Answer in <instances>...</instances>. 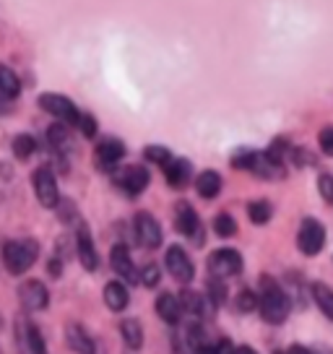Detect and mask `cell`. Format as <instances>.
Instances as JSON below:
<instances>
[{"instance_id": "cell-1", "label": "cell", "mask_w": 333, "mask_h": 354, "mask_svg": "<svg viewBox=\"0 0 333 354\" xmlns=\"http://www.w3.org/2000/svg\"><path fill=\"white\" fill-rule=\"evenodd\" d=\"M258 310H260L263 321L271 323V326H281L289 318L292 299L271 277H263V281H260V305H258Z\"/></svg>"}, {"instance_id": "cell-2", "label": "cell", "mask_w": 333, "mask_h": 354, "mask_svg": "<svg viewBox=\"0 0 333 354\" xmlns=\"http://www.w3.org/2000/svg\"><path fill=\"white\" fill-rule=\"evenodd\" d=\"M37 255H39V245L34 240H29V237L26 240H13V243H6V248H3V263L8 268V274L21 277L34 266Z\"/></svg>"}, {"instance_id": "cell-3", "label": "cell", "mask_w": 333, "mask_h": 354, "mask_svg": "<svg viewBox=\"0 0 333 354\" xmlns=\"http://www.w3.org/2000/svg\"><path fill=\"white\" fill-rule=\"evenodd\" d=\"M115 183H117V188L125 193V196H141L146 188H149V183H151V175H149V169L141 165H131L125 167V169H117L115 172Z\"/></svg>"}, {"instance_id": "cell-4", "label": "cell", "mask_w": 333, "mask_h": 354, "mask_svg": "<svg viewBox=\"0 0 333 354\" xmlns=\"http://www.w3.org/2000/svg\"><path fill=\"white\" fill-rule=\"evenodd\" d=\"M325 245V227H323L318 219H302L300 232H297V248H300L305 255H318Z\"/></svg>"}, {"instance_id": "cell-5", "label": "cell", "mask_w": 333, "mask_h": 354, "mask_svg": "<svg viewBox=\"0 0 333 354\" xmlns=\"http://www.w3.org/2000/svg\"><path fill=\"white\" fill-rule=\"evenodd\" d=\"M209 271H211V277H219V279L237 277L242 271V255L237 253V250H232V248L213 250L211 258H209Z\"/></svg>"}, {"instance_id": "cell-6", "label": "cell", "mask_w": 333, "mask_h": 354, "mask_svg": "<svg viewBox=\"0 0 333 354\" xmlns=\"http://www.w3.org/2000/svg\"><path fill=\"white\" fill-rule=\"evenodd\" d=\"M39 107H42L47 115H53V118L68 122V125H76L78 115H81V110H78L68 97H63V94H42V97H39Z\"/></svg>"}, {"instance_id": "cell-7", "label": "cell", "mask_w": 333, "mask_h": 354, "mask_svg": "<svg viewBox=\"0 0 333 354\" xmlns=\"http://www.w3.org/2000/svg\"><path fill=\"white\" fill-rule=\"evenodd\" d=\"M34 193H37V201H39L45 209H55L57 203H60L57 180L50 167H39V169L34 172Z\"/></svg>"}, {"instance_id": "cell-8", "label": "cell", "mask_w": 333, "mask_h": 354, "mask_svg": "<svg viewBox=\"0 0 333 354\" xmlns=\"http://www.w3.org/2000/svg\"><path fill=\"white\" fill-rule=\"evenodd\" d=\"M166 271H169V277L178 279L180 284H190L193 277H196V266L193 261L188 258V253L180 248V245H172V248H166Z\"/></svg>"}, {"instance_id": "cell-9", "label": "cell", "mask_w": 333, "mask_h": 354, "mask_svg": "<svg viewBox=\"0 0 333 354\" xmlns=\"http://www.w3.org/2000/svg\"><path fill=\"white\" fill-rule=\"evenodd\" d=\"M135 237H138V243L144 245L146 250H154L162 245V227H159V221L151 216V214H138L135 216Z\"/></svg>"}, {"instance_id": "cell-10", "label": "cell", "mask_w": 333, "mask_h": 354, "mask_svg": "<svg viewBox=\"0 0 333 354\" xmlns=\"http://www.w3.org/2000/svg\"><path fill=\"white\" fill-rule=\"evenodd\" d=\"M19 299H21L23 310H29V313H37V310H45L47 302H50V292L42 281H23L21 287H19Z\"/></svg>"}, {"instance_id": "cell-11", "label": "cell", "mask_w": 333, "mask_h": 354, "mask_svg": "<svg viewBox=\"0 0 333 354\" xmlns=\"http://www.w3.org/2000/svg\"><path fill=\"white\" fill-rule=\"evenodd\" d=\"M175 230L185 237H196L200 243V219L188 201H180L175 206Z\"/></svg>"}, {"instance_id": "cell-12", "label": "cell", "mask_w": 333, "mask_h": 354, "mask_svg": "<svg viewBox=\"0 0 333 354\" xmlns=\"http://www.w3.org/2000/svg\"><path fill=\"white\" fill-rule=\"evenodd\" d=\"M16 339H19V349H23V352H45L42 333H39V328L32 321H26V318H19Z\"/></svg>"}, {"instance_id": "cell-13", "label": "cell", "mask_w": 333, "mask_h": 354, "mask_svg": "<svg viewBox=\"0 0 333 354\" xmlns=\"http://www.w3.org/2000/svg\"><path fill=\"white\" fill-rule=\"evenodd\" d=\"M162 169H164L166 185L175 190L185 188V185L190 183V175H193V165H190L188 159H175V156H172Z\"/></svg>"}, {"instance_id": "cell-14", "label": "cell", "mask_w": 333, "mask_h": 354, "mask_svg": "<svg viewBox=\"0 0 333 354\" xmlns=\"http://www.w3.org/2000/svg\"><path fill=\"white\" fill-rule=\"evenodd\" d=\"M110 263L112 268H115V274L120 279H125V281H141V274L135 271L133 261H131V253H128V248L125 245H115L110 250Z\"/></svg>"}, {"instance_id": "cell-15", "label": "cell", "mask_w": 333, "mask_h": 354, "mask_svg": "<svg viewBox=\"0 0 333 354\" xmlns=\"http://www.w3.org/2000/svg\"><path fill=\"white\" fill-rule=\"evenodd\" d=\"M125 154V144L120 138H104L99 146H97V167L102 169H115V165L122 159Z\"/></svg>"}, {"instance_id": "cell-16", "label": "cell", "mask_w": 333, "mask_h": 354, "mask_svg": "<svg viewBox=\"0 0 333 354\" xmlns=\"http://www.w3.org/2000/svg\"><path fill=\"white\" fill-rule=\"evenodd\" d=\"M156 315L169 326H178L182 315V302L175 295H159L156 297Z\"/></svg>"}, {"instance_id": "cell-17", "label": "cell", "mask_w": 333, "mask_h": 354, "mask_svg": "<svg viewBox=\"0 0 333 354\" xmlns=\"http://www.w3.org/2000/svg\"><path fill=\"white\" fill-rule=\"evenodd\" d=\"M78 261L86 271H97V266H99V258H97V250H94V243H91L86 227L78 230Z\"/></svg>"}, {"instance_id": "cell-18", "label": "cell", "mask_w": 333, "mask_h": 354, "mask_svg": "<svg viewBox=\"0 0 333 354\" xmlns=\"http://www.w3.org/2000/svg\"><path fill=\"white\" fill-rule=\"evenodd\" d=\"M196 190H198L200 198L211 201L219 196V190H222V175L219 172H213V169H206V172H200L198 180H196Z\"/></svg>"}, {"instance_id": "cell-19", "label": "cell", "mask_w": 333, "mask_h": 354, "mask_svg": "<svg viewBox=\"0 0 333 354\" xmlns=\"http://www.w3.org/2000/svg\"><path fill=\"white\" fill-rule=\"evenodd\" d=\"M128 302H131V295H128L125 284H120V281H110V284L104 287V305H107L112 313L125 310L128 308Z\"/></svg>"}, {"instance_id": "cell-20", "label": "cell", "mask_w": 333, "mask_h": 354, "mask_svg": "<svg viewBox=\"0 0 333 354\" xmlns=\"http://www.w3.org/2000/svg\"><path fill=\"white\" fill-rule=\"evenodd\" d=\"M66 125L68 122L60 120L47 131V138H50V144H53V149H55L57 154H68L73 149V141H70V133H68Z\"/></svg>"}, {"instance_id": "cell-21", "label": "cell", "mask_w": 333, "mask_h": 354, "mask_svg": "<svg viewBox=\"0 0 333 354\" xmlns=\"http://www.w3.org/2000/svg\"><path fill=\"white\" fill-rule=\"evenodd\" d=\"M68 344H70V349H76V352H94L91 336L84 331V326H78V323H70V326H68Z\"/></svg>"}, {"instance_id": "cell-22", "label": "cell", "mask_w": 333, "mask_h": 354, "mask_svg": "<svg viewBox=\"0 0 333 354\" xmlns=\"http://www.w3.org/2000/svg\"><path fill=\"white\" fill-rule=\"evenodd\" d=\"M120 333L122 342L128 349H141V342H144V331H141V323L135 318H128V321L120 323Z\"/></svg>"}, {"instance_id": "cell-23", "label": "cell", "mask_w": 333, "mask_h": 354, "mask_svg": "<svg viewBox=\"0 0 333 354\" xmlns=\"http://www.w3.org/2000/svg\"><path fill=\"white\" fill-rule=\"evenodd\" d=\"M312 299H315V305L321 308V313L333 321V289L325 287V284H312Z\"/></svg>"}, {"instance_id": "cell-24", "label": "cell", "mask_w": 333, "mask_h": 354, "mask_svg": "<svg viewBox=\"0 0 333 354\" xmlns=\"http://www.w3.org/2000/svg\"><path fill=\"white\" fill-rule=\"evenodd\" d=\"M0 94L8 97V100H16L21 94V84L8 66H0Z\"/></svg>"}, {"instance_id": "cell-25", "label": "cell", "mask_w": 333, "mask_h": 354, "mask_svg": "<svg viewBox=\"0 0 333 354\" xmlns=\"http://www.w3.org/2000/svg\"><path fill=\"white\" fill-rule=\"evenodd\" d=\"M180 302H182V310L190 313V315H200L206 310V297L193 292V289H182L180 292Z\"/></svg>"}, {"instance_id": "cell-26", "label": "cell", "mask_w": 333, "mask_h": 354, "mask_svg": "<svg viewBox=\"0 0 333 354\" xmlns=\"http://www.w3.org/2000/svg\"><path fill=\"white\" fill-rule=\"evenodd\" d=\"M247 216L253 224H268L274 216V209L268 201H253V203H247Z\"/></svg>"}, {"instance_id": "cell-27", "label": "cell", "mask_w": 333, "mask_h": 354, "mask_svg": "<svg viewBox=\"0 0 333 354\" xmlns=\"http://www.w3.org/2000/svg\"><path fill=\"white\" fill-rule=\"evenodd\" d=\"M34 151H37V138L34 136L21 133V136L13 138V154H16V159H29Z\"/></svg>"}, {"instance_id": "cell-28", "label": "cell", "mask_w": 333, "mask_h": 354, "mask_svg": "<svg viewBox=\"0 0 333 354\" xmlns=\"http://www.w3.org/2000/svg\"><path fill=\"white\" fill-rule=\"evenodd\" d=\"M213 232L219 234V237H234L237 234V221H234V216H229V214H216Z\"/></svg>"}, {"instance_id": "cell-29", "label": "cell", "mask_w": 333, "mask_h": 354, "mask_svg": "<svg viewBox=\"0 0 333 354\" xmlns=\"http://www.w3.org/2000/svg\"><path fill=\"white\" fill-rule=\"evenodd\" d=\"M258 305H260V295H256V292L242 289V292L237 295V310H240V313H253Z\"/></svg>"}, {"instance_id": "cell-30", "label": "cell", "mask_w": 333, "mask_h": 354, "mask_svg": "<svg viewBox=\"0 0 333 354\" xmlns=\"http://www.w3.org/2000/svg\"><path fill=\"white\" fill-rule=\"evenodd\" d=\"M144 154L149 162H154V165L159 167H164L169 159H172V151L169 149H164V146H146L144 149Z\"/></svg>"}, {"instance_id": "cell-31", "label": "cell", "mask_w": 333, "mask_h": 354, "mask_svg": "<svg viewBox=\"0 0 333 354\" xmlns=\"http://www.w3.org/2000/svg\"><path fill=\"white\" fill-rule=\"evenodd\" d=\"M276 165H284V159H287V154H289V141L287 138H276L274 144L268 146V151H266Z\"/></svg>"}, {"instance_id": "cell-32", "label": "cell", "mask_w": 333, "mask_h": 354, "mask_svg": "<svg viewBox=\"0 0 333 354\" xmlns=\"http://www.w3.org/2000/svg\"><path fill=\"white\" fill-rule=\"evenodd\" d=\"M209 299H211L213 305H224V299H227V287L222 284L219 277H213L209 281Z\"/></svg>"}, {"instance_id": "cell-33", "label": "cell", "mask_w": 333, "mask_h": 354, "mask_svg": "<svg viewBox=\"0 0 333 354\" xmlns=\"http://www.w3.org/2000/svg\"><path fill=\"white\" fill-rule=\"evenodd\" d=\"M76 128H78V131H81V133H84L86 138H94V136H97V120L91 118L89 112H81V115H78Z\"/></svg>"}, {"instance_id": "cell-34", "label": "cell", "mask_w": 333, "mask_h": 354, "mask_svg": "<svg viewBox=\"0 0 333 354\" xmlns=\"http://www.w3.org/2000/svg\"><path fill=\"white\" fill-rule=\"evenodd\" d=\"M318 190H321V196L328 203H333V175H325L323 172L321 177H318Z\"/></svg>"}, {"instance_id": "cell-35", "label": "cell", "mask_w": 333, "mask_h": 354, "mask_svg": "<svg viewBox=\"0 0 333 354\" xmlns=\"http://www.w3.org/2000/svg\"><path fill=\"white\" fill-rule=\"evenodd\" d=\"M141 284L149 289H154L159 284V268L156 266H146L144 271H141Z\"/></svg>"}, {"instance_id": "cell-36", "label": "cell", "mask_w": 333, "mask_h": 354, "mask_svg": "<svg viewBox=\"0 0 333 354\" xmlns=\"http://www.w3.org/2000/svg\"><path fill=\"white\" fill-rule=\"evenodd\" d=\"M318 144H321L323 154L333 156V128H325V131H321V136H318Z\"/></svg>"}, {"instance_id": "cell-37", "label": "cell", "mask_w": 333, "mask_h": 354, "mask_svg": "<svg viewBox=\"0 0 333 354\" xmlns=\"http://www.w3.org/2000/svg\"><path fill=\"white\" fill-rule=\"evenodd\" d=\"M60 261H63V258H53V261H50V268H47L50 277H60V274H63V263H60Z\"/></svg>"}, {"instance_id": "cell-38", "label": "cell", "mask_w": 333, "mask_h": 354, "mask_svg": "<svg viewBox=\"0 0 333 354\" xmlns=\"http://www.w3.org/2000/svg\"><path fill=\"white\" fill-rule=\"evenodd\" d=\"M8 110H11V104H8V97H3V94H0V115H8Z\"/></svg>"}]
</instances>
